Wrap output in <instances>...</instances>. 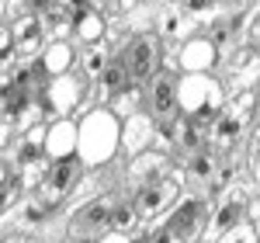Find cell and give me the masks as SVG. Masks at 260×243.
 Segmentation results:
<instances>
[{"instance_id": "d6a6232c", "label": "cell", "mask_w": 260, "mask_h": 243, "mask_svg": "<svg viewBox=\"0 0 260 243\" xmlns=\"http://www.w3.org/2000/svg\"><path fill=\"white\" fill-rule=\"evenodd\" d=\"M250 174H253V181L260 184V153H253V157H250Z\"/></svg>"}, {"instance_id": "5b68a950", "label": "cell", "mask_w": 260, "mask_h": 243, "mask_svg": "<svg viewBox=\"0 0 260 243\" xmlns=\"http://www.w3.org/2000/svg\"><path fill=\"white\" fill-rule=\"evenodd\" d=\"M118 59L128 66V73H132L136 83H149L163 70L160 39H153V35H136L132 42H125V49H121Z\"/></svg>"}, {"instance_id": "2e32d148", "label": "cell", "mask_w": 260, "mask_h": 243, "mask_svg": "<svg viewBox=\"0 0 260 243\" xmlns=\"http://www.w3.org/2000/svg\"><path fill=\"white\" fill-rule=\"evenodd\" d=\"M191 28H194L191 14H187L184 7H177V4L163 7L160 18H156V35H160L163 42H180L184 35H191Z\"/></svg>"}, {"instance_id": "d4e9b609", "label": "cell", "mask_w": 260, "mask_h": 243, "mask_svg": "<svg viewBox=\"0 0 260 243\" xmlns=\"http://www.w3.org/2000/svg\"><path fill=\"white\" fill-rule=\"evenodd\" d=\"M101 83H104V87H108L111 94H118V90H125L128 83H136V80H132L128 66H125L121 59H115L111 66H108V70H104V77H101Z\"/></svg>"}, {"instance_id": "d590c367", "label": "cell", "mask_w": 260, "mask_h": 243, "mask_svg": "<svg viewBox=\"0 0 260 243\" xmlns=\"http://www.w3.org/2000/svg\"><path fill=\"white\" fill-rule=\"evenodd\" d=\"M253 226H257V240H260V219H257V223H253Z\"/></svg>"}, {"instance_id": "9c48e42d", "label": "cell", "mask_w": 260, "mask_h": 243, "mask_svg": "<svg viewBox=\"0 0 260 243\" xmlns=\"http://www.w3.org/2000/svg\"><path fill=\"white\" fill-rule=\"evenodd\" d=\"M257 83H260V49L243 45L229 59V83H225V90L236 98L243 90H257Z\"/></svg>"}, {"instance_id": "cb8c5ba5", "label": "cell", "mask_w": 260, "mask_h": 243, "mask_svg": "<svg viewBox=\"0 0 260 243\" xmlns=\"http://www.w3.org/2000/svg\"><path fill=\"white\" fill-rule=\"evenodd\" d=\"M253 108H257V90H243L236 98H229V104H225V111L236 122H243V125L253 118Z\"/></svg>"}, {"instance_id": "7c38bea8", "label": "cell", "mask_w": 260, "mask_h": 243, "mask_svg": "<svg viewBox=\"0 0 260 243\" xmlns=\"http://www.w3.org/2000/svg\"><path fill=\"white\" fill-rule=\"evenodd\" d=\"M80 149V122L73 118H56L49 125V139H45V157L56 160H73Z\"/></svg>"}, {"instance_id": "f546056e", "label": "cell", "mask_w": 260, "mask_h": 243, "mask_svg": "<svg viewBox=\"0 0 260 243\" xmlns=\"http://www.w3.org/2000/svg\"><path fill=\"white\" fill-rule=\"evenodd\" d=\"M94 243H136V240H132L128 233H115V229H108V233H104V236H98Z\"/></svg>"}, {"instance_id": "603a6c76", "label": "cell", "mask_w": 260, "mask_h": 243, "mask_svg": "<svg viewBox=\"0 0 260 243\" xmlns=\"http://www.w3.org/2000/svg\"><path fill=\"white\" fill-rule=\"evenodd\" d=\"M139 223H142V216H139V208H136V202L115 205V212H111V229H115V233H128V236H132V229Z\"/></svg>"}, {"instance_id": "4fadbf2b", "label": "cell", "mask_w": 260, "mask_h": 243, "mask_svg": "<svg viewBox=\"0 0 260 243\" xmlns=\"http://www.w3.org/2000/svg\"><path fill=\"white\" fill-rule=\"evenodd\" d=\"M170 153H160V149H146V153H139L136 160L128 163V181L136 184V191L139 188H146V184H156L163 181V177H170Z\"/></svg>"}, {"instance_id": "484cf974", "label": "cell", "mask_w": 260, "mask_h": 243, "mask_svg": "<svg viewBox=\"0 0 260 243\" xmlns=\"http://www.w3.org/2000/svg\"><path fill=\"white\" fill-rule=\"evenodd\" d=\"M11 118H14V129H18V132H28L31 125H39V122H42V101L28 98V101L21 104V108L14 111V115H11Z\"/></svg>"}, {"instance_id": "277c9868", "label": "cell", "mask_w": 260, "mask_h": 243, "mask_svg": "<svg viewBox=\"0 0 260 243\" xmlns=\"http://www.w3.org/2000/svg\"><path fill=\"white\" fill-rule=\"evenodd\" d=\"M87 80L80 73H66V77H52L42 90V101H45V111L56 115V118H70L83 101H87Z\"/></svg>"}, {"instance_id": "e0dca14e", "label": "cell", "mask_w": 260, "mask_h": 243, "mask_svg": "<svg viewBox=\"0 0 260 243\" xmlns=\"http://www.w3.org/2000/svg\"><path fill=\"white\" fill-rule=\"evenodd\" d=\"M240 139H243V122H236L229 111H222L219 122H215L212 132H208V146H212L215 153H225V149H233Z\"/></svg>"}, {"instance_id": "8992f818", "label": "cell", "mask_w": 260, "mask_h": 243, "mask_svg": "<svg viewBox=\"0 0 260 243\" xmlns=\"http://www.w3.org/2000/svg\"><path fill=\"white\" fill-rule=\"evenodd\" d=\"M111 212H115V195H98L87 205H80L70 219V236L73 240H98L111 229Z\"/></svg>"}, {"instance_id": "30bf717a", "label": "cell", "mask_w": 260, "mask_h": 243, "mask_svg": "<svg viewBox=\"0 0 260 243\" xmlns=\"http://www.w3.org/2000/svg\"><path fill=\"white\" fill-rule=\"evenodd\" d=\"M219 45L208 39V35H194L177 49V63L180 73H212L219 66Z\"/></svg>"}, {"instance_id": "8d00e7d4", "label": "cell", "mask_w": 260, "mask_h": 243, "mask_svg": "<svg viewBox=\"0 0 260 243\" xmlns=\"http://www.w3.org/2000/svg\"><path fill=\"white\" fill-rule=\"evenodd\" d=\"M198 243H205V240H198Z\"/></svg>"}, {"instance_id": "1f68e13d", "label": "cell", "mask_w": 260, "mask_h": 243, "mask_svg": "<svg viewBox=\"0 0 260 243\" xmlns=\"http://www.w3.org/2000/svg\"><path fill=\"white\" fill-rule=\"evenodd\" d=\"M128 18H132V24H128V28H136V32H142V28H146V21H149V11L142 7V11H132Z\"/></svg>"}, {"instance_id": "ba28073f", "label": "cell", "mask_w": 260, "mask_h": 243, "mask_svg": "<svg viewBox=\"0 0 260 243\" xmlns=\"http://www.w3.org/2000/svg\"><path fill=\"white\" fill-rule=\"evenodd\" d=\"M177 198H180V184L174 181V177H163V181H156V184L139 188L132 202H136L142 219H153V223H156L160 216H167V212L177 205Z\"/></svg>"}, {"instance_id": "e575fe53", "label": "cell", "mask_w": 260, "mask_h": 243, "mask_svg": "<svg viewBox=\"0 0 260 243\" xmlns=\"http://www.w3.org/2000/svg\"><path fill=\"white\" fill-rule=\"evenodd\" d=\"M59 4H66V7H73V4H80V0H59Z\"/></svg>"}, {"instance_id": "836d02e7", "label": "cell", "mask_w": 260, "mask_h": 243, "mask_svg": "<svg viewBox=\"0 0 260 243\" xmlns=\"http://www.w3.org/2000/svg\"><path fill=\"white\" fill-rule=\"evenodd\" d=\"M62 243H90V240H73V236H66Z\"/></svg>"}, {"instance_id": "4dcf8cb0", "label": "cell", "mask_w": 260, "mask_h": 243, "mask_svg": "<svg viewBox=\"0 0 260 243\" xmlns=\"http://www.w3.org/2000/svg\"><path fill=\"white\" fill-rule=\"evenodd\" d=\"M184 11L187 14H205V11H212V0H184Z\"/></svg>"}, {"instance_id": "7402d4cb", "label": "cell", "mask_w": 260, "mask_h": 243, "mask_svg": "<svg viewBox=\"0 0 260 243\" xmlns=\"http://www.w3.org/2000/svg\"><path fill=\"white\" fill-rule=\"evenodd\" d=\"M187 177H191L194 184H208V181H215V157H212L208 149L194 153V157H191V163H187Z\"/></svg>"}, {"instance_id": "83f0119b", "label": "cell", "mask_w": 260, "mask_h": 243, "mask_svg": "<svg viewBox=\"0 0 260 243\" xmlns=\"http://www.w3.org/2000/svg\"><path fill=\"white\" fill-rule=\"evenodd\" d=\"M142 243H187L184 236H177L174 229H163V226H153V229H146V240Z\"/></svg>"}, {"instance_id": "44dd1931", "label": "cell", "mask_w": 260, "mask_h": 243, "mask_svg": "<svg viewBox=\"0 0 260 243\" xmlns=\"http://www.w3.org/2000/svg\"><path fill=\"white\" fill-rule=\"evenodd\" d=\"M73 35L80 42H87V45H98V42H104V35H108V21H104V14H98V11H87L80 18H73Z\"/></svg>"}, {"instance_id": "d6986e66", "label": "cell", "mask_w": 260, "mask_h": 243, "mask_svg": "<svg viewBox=\"0 0 260 243\" xmlns=\"http://www.w3.org/2000/svg\"><path fill=\"white\" fill-rule=\"evenodd\" d=\"M146 101H149L146 83H128L125 90H118V94H115L111 111H115V115L125 122V118H132V115H139V111H146Z\"/></svg>"}, {"instance_id": "5bb4252c", "label": "cell", "mask_w": 260, "mask_h": 243, "mask_svg": "<svg viewBox=\"0 0 260 243\" xmlns=\"http://www.w3.org/2000/svg\"><path fill=\"white\" fill-rule=\"evenodd\" d=\"M177 87H180V77H174V73L160 70L153 80L146 83V94H149L146 108H149L156 118H167V115H174V111H177Z\"/></svg>"}, {"instance_id": "4316f807", "label": "cell", "mask_w": 260, "mask_h": 243, "mask_svg": "<svg viewBox=\"0 0 260 243\" xmlns=\"http://www.w3.org/2000/svg\"><path fill=\"white\" fill-rule=\"evenodd\" d=\"M215 243H260V240H257V226L246 219V223L233 226L229 233H222V236H219Z\"/></svg>"}, {"instance_id": "52a82bcc", "label": "cell", "mask_w": 260, "mask_h": 243, "mask_svg": "<svg viewBox=\"0 0 260 243\" xmlns=\"http://www.w3.org/2000/svg\"><path fill=\"white\" fill-rule=\"evenodd\" d=\"M83 170H87V167H83L77 157H73V160H56L52 170H49V177H45V184H42L35 195H39L49 208H56L59 202H66V198L73 195V188L80 184Z\"/></svg>"}, {"instance_id": "ffe728a7", "label": "cell", "mask_w": 260, "mask_h": 243, "mask_svg": "<svg viewBox=\"0 0 260 243\" xmlns=\"http://www.w3.org/2000/svg\"><path fill=\"white\" fill-rule=\"evenodd\" d=\"M49 212H52V208L42 202L39 195H31L28 202L18 205V212H4V226H11V219H14L18 226H39V229H42L45 219H49Z\"/></svg>"}, {"instance_id": "9a60e30c", "label": "cell", "mask_w": 260, "mask_h": 243, "mask_svg": "<svg viewBox=\"0 0 260 243\" xmlns=\"http://www.w3.org/2000/svg\"><path fill=\"white\" fill-rule=\"evenodd\" d=\"M39 63L45 77H66V73H73V63H80V52L70 42H49Z\"/></svg>"}, {"instance_id": "7a4b0ae2", "label": "cell", "mask_w": 260, "mask_h": 243, "mask_svg": "<svg viewBox=\"0 0 260 243\" xmlns=\"http://www.w3.org/2000/svg\"><path fill=\"white\" fill-rule=\"evenodd\" d=\"M225 94H229L225 83L215 80L212 73H180L177 108H180V115L194 118L201 129L212 132V125L225 111Z\"/></svg>"}, {"instance_id": "ac0fdd59", "label": "cell", "mask_w": 260, "mask_h": 243, "mask_svg": "<svg viewBox=\"0 0 260 243\" xmlns=\"http://www.w3.org/2000/svg\"><path fill=\"white\" fill-rule=\"evenodd\" d=\"M115 63V52H111V45L108 42H98V45H87L80 52V73L87 80H101L104 77V70Z\"/></svg>"}, {"instance_id": "3957f363", "label": "cell", "mask_w": 260, "mask_h": 243, "mask_svg": "<svg viewBox=\"0 0 260 243\" xmlns=\"http://www.w3.org/2000/svg\"><path fill=\"white\" fill-rule=\"evenodd\" d=\"M212 208H215V202L205 198V195H184V198H177V205H174L167 216L156 219V226L174 229V233L184 236L187 243H198V236H205V229H208Z\"/></svg>"}, {"instance_id": "6da1fadb", "label": "cell", "mask_w": 260, "mask_h": 243, "mask_svg": "<svg viewBox=\"0 0 260 243\" xmlns=\"http://www.w3.org/2000/svg\"><path fill=\"white\" fill-rule=\"evenodd\" d=\"M121 149V118L111 108H94L80 118V149L77 160L87 170H104Z\"/></svg>"}, {"instance_id": "8fae6325", "label": "cell", "mask_w": 260, "mask_h": 243, "mask_svg": "<svg viewBox=\"0 0 260 243\" xmlns=\"http://www.w3.org/2000/svg\"><path fill=\"white\" fill-rule=\"evenodd\" d=\"M156 115L153 111H139V115H132V118L121 122V149L136 160L139 153L146 149H153V139H156Z\"/></svg>"}, {"instance_id": "f1b7e54d", "label": "cell", "mask_w": 260, "mask_h": 243, "mask_svg": "<svg viewBox=\"0 0 260 243\" xmlns=\"http://www.w3.org/2000/svg\"><path fill=\"white\" fill-rule=\"evenodd\" d=\"M246 45L260 49V7H253V14H250V24H246Z\"/></svg>"}]
</instances>
